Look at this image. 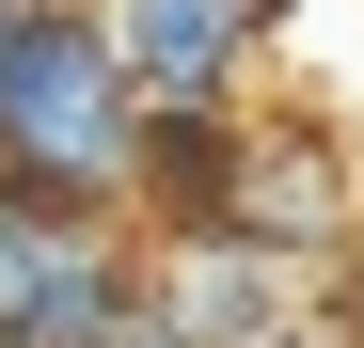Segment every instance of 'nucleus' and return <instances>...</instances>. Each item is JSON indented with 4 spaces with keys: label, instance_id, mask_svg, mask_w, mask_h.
Masks as SVG:
<instances>
[{
    "label": "nucleus",
    "instance_id": "obj_1",
    "mask_svg": "<svg viewBox=\"0 0 364 348\" xmlns=\"http://www.w3.org/2000/svg\"><path fill=\"white\" fill-rule=\"evenodd\" d=\"M143 158H159V111L111 64V32L64 16V0H16V32H0V190L95 222L143 190Z\"/></svg>",
    "mask_w": 364,
    "mask_h": 348
},
{
    "label": "nucleus",
    "instance_id": "obj_2",
    "mask_svg": "<svg viewBox=\"0 0 364 348\" xmlns=\"http://www.w3.org/2000/svg\"><path fill=\"white\" fill-rule=\"evenodd\" d=\"M95 32H111V64L143 80V111H222L269 64L285 0H95Z\"/></svg>",
    "mask_w": 364,
    "mask_h": 348
},
{
    "label": "nucleus",
    "instance_id": "obj_3",
    "mask_svg": "<svg viewBox=\"0 0 364 348\" xmlns=\"http://www.w3.org/2000/svg\"><path fill=\"white\" fill-rule=\"evenodd\" d=\"M111 269L80 206H32L0 190V348H111Z\"/></svg>",
    "mask_w": 364,
    "mask_h": 348
},
{
    "label": "nucleus",
    "instance_id": "obj_4",
    "mask_svg": "<svg viewBox=\"0 0 364 348\" xmlns=\"http://www.w3.org/2000/svg\"><path fill=\"white\" fill-rule=\"evenodd\" d=\"M127 348H143V332H127Z\"/></svg>",
    "mask_w": 364,
    "mask_h": 348
}]
</instances>
